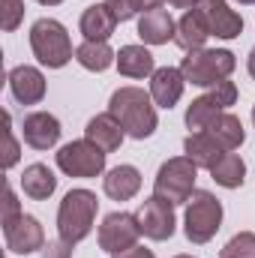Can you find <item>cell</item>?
I'll return each instance as SVG.
<instances>
[{"instance_id": "9a60e30c", "label": "cell", "mask_w": 255, "mask_h": 258, "mask_svg": "<svg viewBox=\"0 0 255 258\" xmlns=\"http://www.w3.org/2000/svg\"><path fill=\"white\" fill-rule=\"evenodd\" d=\"M174 33H177V21L171 18L168 9L153 6L138 15V39L144 45H165L168 39H174Z\"/></svg>"}, {"instance_id": "cb8c5ba5", "label": "cell", "mask_w": 255, "mask_h": 258, "mask_svg": "<svg viewBox=\"0 0 255 258\" xmlns=\"http://www.w3.org/2000/svg\"><path fill=\"white\" fill-rule=\"evenodd\" d=\"M75 60L84 66L87 72H105L108 66L117 63V54L111 51V45L108 42H81L78 48H75Z\"/></svg>"}, {"instance_id": "f546056e", "label": "cell", "mask_w": 255, "mask_h": 258, "mask_svg": "<svg viewBox=\"0 0 255 258\" xmlns=\"http://www.w3.org/2000/svg\"><path fill=\"white\" fill-rule=\"evenodd\" d=\"M207 93L213 96V102H216L222 111H225L228 105H234V102H237V84H234V81H228V78H225V81H219V84H213Z\"/></svg>"}, {"instance_id": "5b68a950", "label": "cell", "mask_w": 255, "mask_h": 258, "mask_svg": "<svg viewBox=\"0 0 255 258\" xmlns=\"http://www.w3.org/2000/svg\"><path fill=\"white\" fill-rule=\"evenodd\" d=\"M30 48L33 57L48 69H63L72 60V39L66 33V27L57 18H39L30 27Z\"/></svg>"}, {"instance_id": "44dd1931", "label": "cell", "mask_w": 255, "mask_h": 258, "mask_svg": "<svg viewBox=\"0 0 255 258\" xmlns=\"http://www.w3.org/2000/svg\"><path fill=\"white\" fill-rule=\"evenodd\" d=\"M54 189H57V177H54V171L45 162H33V165L24 168V174H21V192L27 195V198L48 201L54 195Z\"/></svg>"}, {"instance_id": "836d02e7", "label": "cell", "mask_w": 255, "mask_h": 258, "mask_svg": "<svg viewBox=\"0 0 255 258\" xmlns=\"http://www.w3.org/2000/svg\"><path fill=\"white\" fill-rule=\"evenodd\" d=\"M111 258H156L153 255V249H147V246H129V249H123V252H117V255H111Z\"/></svg>"}, {"instance_id": "8fae6325", "label": "cell", "mask_w": 255, "mask_h": 258, "mask_svg": "<svg viewBox=\"0 0 255 258\" xmlns=\"http://www.w3.org/2000/svg\"><path fill=\"white\" fill-rule=\"evenodd\" d=\"M207 27H210V36L216 39H237L243 33V18L240 12H234L228 6V0H201L198 3Z\"/></svg>"}, {"instance_id": "ac0fdd59", "label": "cell", "mask_w": 255, "mask_h": 258, "mask_svg": "<svg viewBox=\"0 0 255 258\" xmlns=\"http://www.w3.org/2000/svg\"><path fill=\"white\" fill-rule=\"evenodd\" d=\"M207 39H210V27H207V21H204L201 9H198V6H195V9H186V12L180 15V21H177L174 42L189 54V51L204 48V42H207Z\"/></svg>"}, {"instance_id": "3957f363", "label": "cell", "mask_w": 255, "mask_h": 258, "mask_svg": "<svg viewBox=\"0 0 255 258\" xmlns=\"http://www.w3.org/2000/svg\"><path fill=\"white\" fill-rule=\"evenodd\" d=\"M222 228V201L207 189H195L186 201L183 213V234L189 243H210Z\"/></svg>"}, {"instance_id": "d6986e66", "label": "cell", "mask_w": 255, "mask_h": 258, "mask_svg": "<svg viewBox=\"0 0 255 258\" xmlns=\"http://www.w3.org/2000/svg\"><path fill=\"white\" fill-rule=\"evenodd\" d=\"M102 189H105L108 198H114V201H129V198H135L138 189H141V171L135 165H114L111 171H105Z\"/></svg>"}, {"instance_id": "e575fe53", "label": "cell", "mask_w": 255, "mask_h": 258, "mask_svg": "<svg viewBox=\"0 0 255 258\" xmlns=\"http://www.w3.org/2000/svg\"><path fill=\"white\" fill-rule=\"evenodd\" d=\"M201 0H168V6H174V9H195Z\"/></svg>"}, {"instance_id": "4fadbf2b", "label": "cell", "mask_w": 255, "mask_h": 258, "mask_svg": "<svg viewBox=\"0 0 255 258\" xmlns=\"http://www.w3.org/2000/svg\"><path fill=\"white\" fill-rule=\"evenodd\" d=\"M21 135H24V144L33 147V150H51L60 135H63V126L54 114L48 111H30L21 123Z\"/></svg>"}, {"instance_id": "60d3db41", "label": "cell", "mask_w": 255, "mask_h": 258, "mask_svg": "<svg viewBox=\"0 0 255 258\" xmlns=\"http://www.w3.org/2000/svg\"><path fill=\"white\" fill-rule=\"evenodd\" d=\"M174 258H195V255H174Z\"/></svg>"}, {"instance_id": "ba28073f", "label": "cell", "mask_w": 255, "mask_h": 258, "mask_svg": "<svg viewBox=\"0 0 255 258\" xmlns=\"http://www.w3.org/2000/svg\"><path fill=\"white\" fill-rule=\"evenodd\" d=\"M138 237H141L138 216H135V213H123V210L108 213V216L102 219V225H99V234H96L99 249L108 252V255H117V252H123L129 246H135Z\"/></svg>"}, {"instance_id": "2e32d148", "label": "cell", "mask_w": 255, "mask_h": 258, "mask_svg": "<svg viewBox=\"0 0 255 258\" xmlns=\"http://www.w3.org/2000/svg\"><path fill=\"white\" fill-rule=\"evenodd\" d=\"M117 24H120V21L114 18V12H111L105 3H93V6H87V9L81 12L78 30L84 33L87 42H108V39L114 36Z\"/></svg>"}, {"instance_id": "7a4b0ae2", "label": "cell", "mask_w": 255, "mask_h": 258, "mask_svg": "<svg viewBox=\"0 0 255 258\" xmlns=\"http://www.w3.org/2000/svg\"><path fill=\"white\" fill-rule=\"evenodd\" d=\"M99 213V198L90 189H69L57 207V234L60 240H66L69 246L81 243L96 222Z\"/></svg>"}, {"instance_id": "5bb4252c", "label": "cell", "mask_w": 255, "mask_h": 258, "mask_svg": "<svg viewBox=\"0 0 255 258\" xmlns=\"http://www.w3.org/2000/svg\"><path fill=\"white\" fill-rule=\"evenodd\" d=\"M186 90V78L180 72V66H159L153 75H150V96L159 108H174L180 102Z\"/></svg>"}, {"instance_id": "277c9868", "label": "cell", "mask_w": 255, "mask_h": 258, "mask_svg": "<svg viewBox=\"0 0 255 258\" xmlns=\"http://www.w3.org/2000/svg\"><path fill=\"white\" fill-rule=\"evenodd\" d=\"M234 66H237V57L228 48H198L180 60V72H183L186 84L210 90L213 84L225 81L234 72Z\"/></svg>"}, {"instance_id": "8d00e7d4", "label": "cell", "mask_w": 255, "mask_h": 258, "mask_svg": "<svg viewBox=\"0 0 255 258\" xmlns=\"http://www.w3.org/2000/svg\"><path fill=\"white\" fill-rule=\"evenodd\" d=\"M165 0H144V9H153V6H162Z\"/></svg>"}, {"instance_id": "8992f818", "label": "cell", "mask_w": 255, "mask_h": 258, "mask_svg": "<svg viewBox=\"0 0 255 258\" xmlns=\"http://www.w3.org/2000/svg\"><path fill=\"white\" fill-rule=\"evenodd\" d=\"M195 180H198V165L192 162L189 156H174V159H165L156 171V180H153V195L171 201L174 207L177 204H186L189 195L195 192Z\"/></svg>"}, {"instance_id": "30bf717a", "label": "cell", "mask_w": 255, "mask_h": 258, "mask_svg": "<svg viewBox=\"0 0 255 258\" xmlns=\"http://www.w3.org/2000/svg\"><path fill=\"white\" fill-rule=\"evenodd\" d=\"M3 237H6V249L15 255H30L36 249H45V231H42L39 219L27 216V213H21L9 225H3Z\"/></svg>"}, {"instance_id": "83f0119b", "label": "cell", "mask_w": 255, "mask_h": 258, "mask_svg": "<svg viewBox=\"0 0 255 258\" xmlns=\"http://www.w3.org/2000/svg\"><path fill=\"white\" fill-rule=\"evenodd\" d=\"M24 21V0H0V24L6 33L18 30V24Z\"/></svg>"}, {"instance_id": "ab89813d", "label": "cell", "mask_w": 255, "mask_h": 258, "mask_svg": "<svg viewBox=\"0 0 255 258\" xmlns=\"http://www.w3.org/2000/svg\"><path fill=\"white\" fill-rule=\"evenodd\" d=\"M252 126H255V105H252Z\"/></svg>"}, {"instance_id": "f35d334b", "label": "cell", "mask_w": 255, "mask_h": 258, "mask_svg": "<svg viewBox=\"0 0 255 258\" xmlns=\"http://www.w3.org/2000/svg\"><path fill=\"white\" fill-rule=\"evenodd\" d=\"M234 3H240V6H249V3H255V0H234Z\"/></svg>"}, {"instance_id": "d6a6232c", "label": "cell", "mask_w": 255, "mask_h": 258, "mask_svg": "<svg viewBox=\"0 0 255 258\" xmlns=\"http://www.w3.org/2000/svg\"><path fill=\"white\" fill-rule=\"evenodd\" d=\"M42 258H72V246L66 243V240H48L45 243V249H42Z\"/></svg>"}, {"instance_id": "7402d4cb", "label": "cell", "mask_w": 255, "mask_h": 258, "mask_svg": "<svg viewBox=\"0 0 255 258\" xmlns=\"http://www.w3.org/2000/svg\"><path fill=\"white\" fill-rule=\"evenodd\" d=\"M117 72L123 78H150L156 72V60L144 45H123L117 51Z\"/></svg>"}, {"instance_id": "ffe728a7", "label": "cell", "mask_w": 255, "mask_h": 258, "mask_svg": "<svg viewBox=\"0 0 255 258\" xmlns=\"http://www.w3.org/2000/svg\"><path fill=\"white\" fill-rule=\"evenodd\" d=\"M183 156H189L198 168H207L210 171L225 156V150L219 147V141L210 132H189L186 141H183Z\"/></svg>"}, {"instance_id": "d4e9b609", "label": "cell", "mask_w": 255, "mask_h": 258, "mask_svg": "<svg viewBox=\"0 0 255 258\" xmlns=\"http://www.w3.org/2000/svg\"><path fill=\"white\" fill-rule=\"evenodd\" d=\"M210 177H213L219 186H225V189H237V186H243V180H246V162H243L237 153H225V156L210 168Z\"/></svg>"}, {"instance_id": "484cf974", "label": "cell", "mask_w": 255, "mask_h": 258, "mask_svg": "<svg viewBox=\"0 0 255 258\" xmlns=\"http://www.w3.org/2000/svg\"><path fill=\"white\" fill-rule=\"evenodd\" d=\"M219 114H222V108L213 102L210 93H204V96H198V99L189 102V108H186V126H189L192 132H204Z\"/></svg>"}, {"instance_id": "74e56055", "label": "cell", "mask_w": 255, "mask_h": 258, "mask_svg": "<svg viewBox=\"0 0 255 258\" xmlns=\"http://www.w3.org/2000/svg\"><path fill=\"white\" fill-rule=\"evenodd\" d=\"M36 3H42V6H57V3H63V0H36Z\"/></svg>"}, {"instance_id": "603a6c76", "label": "cell", "mask_w": 255, "mask_h": 258, "mask_svg": "<svg viewBox=\"0 0 255 258\" xmlns=\"http://www.w3.org/2000/svg\"><path fill=\"white\" fill-rule=\"evenodd\" d=\"M204 132H210V135L219 141V147H222L225 153L237 150V147L246 141V129H243V123H240V117L231 114V111H222V114L204 129Z\"/></svg>"}, {"instance_id": "7c38bea8", "label": "cell", "mask_w": 255, "mask_h": 258, "mask_svg": "<svg viewBox=\"0 0 255 258\" xmlns=\"http://www.w3.org/2000/svg\"><path fill=\"white\" fill-rule=\"evenodd\" d=\"M6 81H9V93L18 105H39L45 99V75L36 66H12Z\"/></svg>"}, {"instance_id": "6da1fadb", "label": "cell", "mask_w": 255, "mask_h": 258, "mask_svg": "<svg viewBox=\"0 0 255 258\" xmlns=\"http://www.w3.org/2000/svg\"><path fill=\"white\" fill-rule=\"evenodd\" d=\"M108 114L135 141L150 138L156 132V126H159L156 102H153L150 90H141V87H117L111 93V99H108Z\"/></svg>"}, {"instance_id": "1f68e13d", "label": "cell", "mask_w": 255, "mask_h": 258, "mask_svg": "<svg viewBox=\"0 0 255 258\" xmlns=\"http://www.w3.org/2000/svg\"><path fill=\"white\" fill-rule=\"evenodd\" d=\"M21 213H24V210H21L18 198H15V189H12V186H6V195H3V225L15 222Z\"/></svg>"}, {"instance_id": "4316f807", "label": "cell", "mask_w": 255, "mask_h": 258, "mask_svg": "<svg viewBox=\"0 0 255 258\" xmlns=\"http://www.w3.org/2000/svg\"><path fill=\"white\" fill-rule=\"evenodd\" d=\"M219 258H255V234L252 231L234 234V237L219 249Z\"/></svg>"}, {"instance_id": "f1b7e54d", "label": "cell", "mask_w": 255, "mask_h": 258, "mask_svg": "<svg viewBox=\"0 0 255 258\" xmlns=\"http://www.w3.org/2000/svg\"><path fill=\"white\" fill-rule=\"evenodd\" d=\"M105 6L114 12L117 21H132L144 12V0H105Z\"/></svg>"}, {"instance_id": "52a82bcc", "label": "cell", "mask_w": 255, "mask_h": 258, "mask_svg": "<svg viewBox=\"0 0 255 258\" xmlns=\"http://www.w3.org/2000/svg\"><path fill=\"white\" fill-rule=\"evenodd\" d=\"M105 156L108 153L99 150L93 141L78 138V141L63 144L54 153V162H57V168L63 171L66 177H84V180H90V177L105 174Z\"/></svg>"}, {"instance_id": "9c48e42d", "label": "cell", "mask_w": 255, "mask_h": 258, "mask_svg": "<svg viewBox=\"0 0 255 258\" xmlns=\"http://www.w3.org/2000/svg\"><path fill=\"white\" fill-rule=\"evenodd\" d=\"M138 216V225H141V234L150 237V240H168L177 228V219H174V204L159 198V195H150L141 201V207L135 210Z\"/></svg>"}, {"instance_id": "4dcf8cb0", "label": "cell", "mask_w": 255, "mask_h": 258, "mask_svg": "<svg viewBox=\"0 0 255 258\" xmlns=\"http://www.w3.org/2000/svg\"><path fill=\"white\" fill-rule=\"evenodd\" d=\"M3 141H6V147H3V168H12V165L18 162V156H21V147H18V138H15L12 129H9V114H6V132H3Z\"/></svg>"}, {"instance_id": "d590c367", "label": "cell", "mask_w": 255, "mask_h": 258, "mask_svg": "<svg viewBox=\"0 0 255 258\" xmlns=\"http://www.w3.org/2000/svg\"><path fill=\"white\" fill-rule=\"evenodd\" d=\"M246 69H249V75H252V81H255V48L249 51V57H246Z\"/></svg>"}, {"instance_id": "e0dca14e", "label": "cell", "mask_w": 255, "mask_h": 258, "mask_svg": "<svg viewBox=\"0 0 255 258\" xmlns=\"http://www.w3.org/2000/svg\"><path fill=\"white\" fill-rule=\"evenodd\" d=\"M84 138H87V141H93L99 150L114 153V150H120V144H123L126 132H123V126H120V123L105 111V114H96V117H90V120H87V126H84Z\"/></svg>"}]
</instances>
